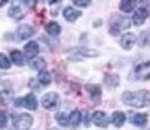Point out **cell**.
I'll use <instances>...</instances> for the list:
<instances>
[{"mask_svg":"<svg viewBox=\"0 0 150 130\" xmlns=\"http://www.w3.org/2000/svg\"><path fill=\"white\" fill-rule=\"evenodd\" d=\"M122 100L124 104L127 105H131V107H147L150 104V92L145 91V90H141V91H128V92H124L122 94Z\"/></svg>","mask_w":150,"mask_h":130,"instance_id":"1","label":"cell"},{"mask_svg":"<svg viewBox=\"0 0 150 130\" xmlns=\"http://www.w3.org/2000/svg\"><path fill=\"white\" fill-rule=\"evenodd\" d=\"M33 124V118L30 114H17L16 118H13V127L16 130H27L30 129Z\"/></svg>","mask_w":150,"mask_h":130,"instance_id":"2","label":"cell"},{"mask_svg":"<svg viewBox=\"0 0 150 130\" xmlns=\"http://www.w3.org/2000/svg\"><path fill=\"white\" fill-rule=\"evenodd\" d=\"M41 104L45 110H55L56 107L59 105V97L56 92H47V94L42 97Z\"/></svg>","mask_w":150,"mask_h":130,"instance_id":"3","label":"cell"},{"mask_svg":"<svg viewBox=\"0 0 150 130\" xmlns=\"http://www.w3.org/2000/svg\"><path fill=\"white\" fill-rule=\"evenodd\" d=\"M14 105L16 107H25L28 110H36L38 108V100H36L35 94H27L23 99L14 100Z\"/></svg>","mask_w":150,"mask_h":130,"instance_id":"4","label":"cell"},{"mask_svg":"<svg viewBox=\"0 0 150 130\" xmlns=\"http://www.w3.org/2000/svg\"><path fill=\"white\" fill-rule=\"evenodd\" d=\"M134 72H136V75H138V78L149 80V78H150V61L138 64V66L134 67Z\"/></svg>","mask_w":150,"mask_h":130,"instance_id":"5","label":"cell"},{"mask_svg":"<svg viewBox=\"0 0 150 130\" xmlns=\"http://www.w3.org/2000/svg\"><path fill=\"white\" fill-rule=\"evenodd\" d=\"M9 16L14 17V19H17V21L22 19V17L25 16V10H23V5H22V3H19V2L13 3L11 8H9Z\"/></svg>","mask_w":150,"mask_h":130,"instance_id":"6","label":"cell"},{"mask_svg":"<svg viewBox=\"0 0 150 130\" xmlns=\"http://www.w3.org/2000/svg\"><path fill=\"white\" fill-rule=\"evenodd\" d=\"M130 27V22L128 19H125V17H122V19H117L116 22H112V27H111V35H117L120 30H124V28H128Z\"/></svg>","mask_w":150,"mask_h":130,"instance_id":"7","label":"cell"},{"mask_svg":"<svg viewBox=\"0 0 150 130\" xmlns=\"http://www.w3.org/2000/svg\"><path fill=\"white\" fill-rule=\"evenodd\" d=\"M134 43H136V36H134L133 33H125V35H122V38H120L122 49L130 50V49L134 45Z\"/></svg>","mask_w":150,"mask_h":130,"instance_id":"8","label":"cell"},{"mask_svg":"<svg viewBox=\"0 0 150 130\" xmlns=\"http://www.w3.org/2000/svg\"><path fill=\"white\" fill-rule=\"evenodd\" d=\"M33 35H35V28L30 27V25H21L17 28V38L19 39H27Z\"/></svg>","mask_w":150,"mask_h":130,"instance_id":"9","label":"cell"},{"mask_svg":"<svg viewBox=\"0 0 150 130\" xmlns=\"http://www.w3.org/2000/svg\"><path fill=\"white\" fill-rule=\"evenodd\" d=\"M92 122L97 125V127H106L108 125V118L103 111H96L92 116Z\"/></svg>","mask_w":150,"mask_h":130,"instance_id":"10","label":"cell"},{"mask_svg":"<svg viewBox=\"0 0 150 130\" xmlns=\"http://www.w3.org/2000/svg\"><path fill=\"white\" fill-rule=\"evenodd\" d=\"M147 16H149L147 10H145V8H139V10L133 14V24L134 25H142L145 22V19H147Z\"/></svg>","mask_w":150,"mask_h":130,"instance_id":"11","label":"cell"},{"mask_svg":"<svg viewBox=\"0 0 150 130\" xmlns=\"http://www.w3.org/2000/svg\"><path fill=\"white\" fill-rule=\"evenodd\" d=\"M38 53H39V45H38L36 41H30V43H27V45H25L27 58H35Z\"/></svg>","mask_w":150,"mask_h":130,"instance_id":"12","label":"cell"},{"mask_svg":"<svg viewBox=\"0 0 150 130\" xmlns=\"http://www.w3.org/2000/svg\"><path fill=\"white\" fill-rule=\"evenodd\" d=\"M63 14H64V19L66 21H69V22H74V21H77L80 16V11H77L75 8H72V6H66L64 8V11H63Z\"/></svg>","mask_w":150,"mask_h":130,"instance_id":"13","label":"cell"},{"mask_svg":"<svg viewBox=\"0 0 150 130\" xmlns=\"http://www.w3.org/2000/svg\"><path fill=\"white\" fill-rule=\"evenodd\" d=\"M131 122H133L136 127H144V125L147 124V114H144V113L131 114Z\"/></svg>","mask_w":150,"mask_h":130,"instance_id":"14","label":"cell"},{"mask_svg":"<svg viewBox=\"0 0 150 130\" xmlns=\"http://www.w3.org/2000/svg\"><path fill=\"white\" fill-rule=\"evenodd\" d=\"M75 55H72V58H88V57H97V52H92V50H86V49H77L74 52Z\"/></svg>","mask_w":150,"mask_h":130,"instance_id":"15","label":"cell"},{"mask_svg":"<svg viewBox=\"0 0 150 130\" xmlns=\"http://www.w3.org/2000/svg\"><path fill=\"white\" fill-rule=\"evenodd\" d=\"M125 114L122 113V111H114L112 113V118H111V121H112V124L116 125V127H122L124 125V122H125Z\"/></svg>","mask_w":150,"mask_h":130,"instance_id":"16","label":"cell"},{"mask_svg":"<svg viewBox=\"0 0 150 130\" xmlns=\"http://www.w3.org/2000/svg\"><path fill=\"white\" fill-rule=\"evenodd\" d=\"M80 122H81V113H80L78 110H74L72 113H70V116H69V125L77 127Z\"/></svg>","mask_w":150,"mask_h":130,"instance_id":"17","label":"cell"},{"mask_svg":"<svg viewBox=\"0 0 150 130\" xmlns=\"http://www.w3.org/2000/svg\"><path fill=\"white\" fill-rule=\"evenodd\" d=\"M45 28H47V33L52 35V36H58L61 33V25L56 24V22H50V24H47Z\"/></svg>","mask_w":150,"mask_h":130,"instance_id":"18","label":"cell"},{"mask_svg":"<svg viewBox=\"0 0 150 130\" xmlns=\"http://www.w3.org/2000/svg\"><path fill=\"white\" fill-rule=\"evenodd\" d=\"M11 60L14 64H17V66H22L23 64V55L21 53V50H11Z\"/></svg>","mask_w":150,"mask_h":130,"instance_id":"19","label":"cell"},{"mask_svg":"<svg viewBox=\"0 0 150 130\" xmlns=\"http://www.w3.org/2000/svg\"><path fill=\"white\" fill-rule=\"evenodd\" d=\"M38 80H39L41 85L47 86V85H50V83H52V75H50L47 71H41V72H39V77H38Z\"/></svg>","mask_w":150,"mask_h":130,"instance_id":"20","label":"cell"},{"mask_svg":"<svg viewBox=\"0 0 150 130\" xmlns=\"http://www.w3.org/2000/svg\"><path fill=\"white\" fill-rule=\"evenodd\" d=\"M105 83L108 86H117L119 85V75H116V74H108L105 75Z\"/></svg>","mask_w":150,"mask_h":130,"instance_id":"21","label":"cell"},{"mask_svg":"<svg viewBox=\"0 0 150 130\" xmlns=\"http://www.w3.org/2000/svg\"><path fill=\"white\" fill-rule=\"evenodd\" d=\"M86 90H88V92L94 97V99H98V96H102V88L97 86V85H88Z\"/></svg>","mask_w":150,"mask_h":130,"instance_id":"22","label":"cell"},{"mask_svg":"<svg viewBox=\"0 0 150 130\" xmlns=\"http://www.w3.org/2000/svg\"><path fill=\"white\" fill-rule=\"evenodd\" d=\"M134 5H136V3L133 2V0H124V2H120V11L130 13V11H133Z\"/></svg>","mask_w":150,"mask_h":130,"instance_id":"23","label":"cell"},{"mask_svg":"<svg viewBox=\"0 0 150 130\" xmlns=\"http://www.w3.org/2000/svg\"><path fill=\"white\" fill-rule=\"evenodd\" d=\"M56 121H58L59 125H69V116L66 113H56Z\"/></svg>","mask_w":150,"mask_h":130,"instance_id":"24","label":"cell"},{"mask_svg":"<svg viewBox=\"0 0 150 130\" xmlns=\"http://www.w3.org/2000/svg\"><path fill=\"white\" fill-rule=\"evenodd\" d=\"M31 66L35 69H38V71H42V69L45 67V61L42 58H36V60H33V61H31Z\"/></svg>","mask_w":150,"mask_h":130,"instance_id":"25","label":"cell"},{"mask_svg":"<svg viewBox=\"0 0 150 130\" xmlns=\"http://www.w3.org/2000/svg\"><path fill=\"white\" fill-rule=\"evenodd\" d=\"M9 66H11L9 60L5 57L3 53H0V67H2V69H9Z\"/></svg>","mask_w":150,"mask_h":130,"instance_id":"26","label":"cell"},{"mask_svg":"<svg viewBox=\"0 0 150 130\" xmlns=\"http://www.w3.org/2000/svg\"><path fill=\"white\" fill-rule=\"evenodd\" d=\"M11 97H13L11 91H3L2 94H0V100H2L3 104H8V102L11 100Z\"/></svg>","mask_w":150,"mask_h":130,"instance_id":"27","label":"cell"},{"mask_svg":"<svg viewBox=\"0 0 150 130\" xmlns=\"http://www.w3.org/2000/svg\"><path fill=\"white\" fill-rule=\"evenodd\" d=\"M6 122H8V116H6V113L0 111V129H3L5 125H6Z\"/></svg>","mask_w":150,"mask_h":130,"instance_id":"28","label":"cell"},{"mask_svg":"<svg viewBox=\"0 0 150 130\" xmlns=\"http://www.w3.org/2000/svg\"><path fill=\"white\" fill-rule=\"evenodd\" d=\"M74 5H77V6H89V2H81V0H74Z\"/></svg>","mask_w":150,"mask_h":130,"instance_id":"29","label":"cell"},{"mask_svg":"<svg viewBox=\"0 0 150 130\" xmlns=\"http://www.w3.org/2000/svg\"><path fill=\"white\" fill-rule=\"evenodd\" d=\"M52 130H55V129H52Z\"/></svg>","mask_w":150,"mask_h":130,"instance_id":"30","label":"cell"}]
</instances>
